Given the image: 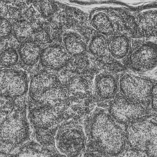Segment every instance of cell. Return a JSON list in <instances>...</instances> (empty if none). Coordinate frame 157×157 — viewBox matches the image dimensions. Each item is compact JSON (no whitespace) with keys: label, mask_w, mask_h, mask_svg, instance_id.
Returning a JSON list of instances; mask_svg holds the SVG:
<instances>
[{"label":"cell","mask_w":157,"mask_h":157,"mask_svg":"<svg viewBox=\"0 0 157 157\" xmlns=\"http://www.w3.org/2000/svg\"><path fill=\"white\" fill-rule=\"evenodd\" d=\"M83 126L87 137L85 152L115 156L123 151L125 144L124 134L104 110L97 109L91 113Z\"/></svg>","instance_id":"cell-1"},{"label":"cell","mask_w":157,"mask_h":157,"mask_svg":"<svg viewBox=\"0 0 157 157\" xmlns=\"http://www.w3.org/2000/svg\"><path fill=\"white\" fill-rule=\"evenodd\" d=\"M25 99L1 101V156L11 154L29 141L30 124L27 117Z\"/></svg>","instance_id":"cell-2"},{"label":"cell","mask_w":157,"mask_h":157,"mask_svg":"<svg viewBox=\"0 0 157 157\" xmlns=\"http://www.w3.org/2000/svg\"><path fill=\"white\" fill-rule=\"evenodd\" d=\"M84 120L65 121L59 127L56 145L60 153L67 157H81L86 150L87 137L84 131Z\"/></svg>","instance_id":"cell-3"},{"label":"cell","mask_w":157,"mask_h":157,"mask_svg":"<svg viewBox=\"0 0 157 157\" xmlns=\"http://www.w3.org/2000/svg\"><path fill=\"white\" fill-rule=\"evenodd\" d=\"M127 137L135 150L146 153L149 157H157V124L140 121L129 125Z\"/></svg>","instance_id":"cell-4"},{"label":"cell","mask_w":157,"mask_h":157,"mask_svg":"<svg viewBox=\"0 0 157 157\" xmlns=\"http://www.w3.org/2000/svg\"><path fill=\"white\" fill-rule=\"evenodd\" d=\"M28 118L34 132L58 128L68 120L65 113L48 105H29Z\"/></svg>","instance_id":"cell-5"},{"label":"cell","mask_w":157,"mask_h":157,"mask_svg":"<svg viewBox=\"0 0 157 157\" xmlns=\"http://www.w3.org/2000/svg\"><path fill=\"white\" fill-rule=\"evenodd\" d=\"M120 89L125 98L138 104H144L151 98L153 85L146 78L132 73H124L120 80Z\"/></svg>","instance_id":"cell-6"},{"label":"cell","mask_w":157,"mask_h":157,"mask_svg":"<svg viewBox=\"0 0 157 157\" xmlns=\"http://www.w3.org/2000/svg\"><path fill=\"white\" fill-rule=\"evenodd\" d=\"M128 67L138 72H147L157 68V43L143 41L136 44L128 54Z\"/></svg>","instance_id":"cell-7"},{"label":"cell","mask_w":157,"mask_h":157,"mask_svg":"<svg viewBox=\"0 0 157 157\" xmlns=\"http://www.w3.org/2000/svg\"><path fill=\"white\" fill-rule=\"evenodd\" d=\"M1 98L15 101L27 93L29 81L25 71L13 68H4L1 71Z\"/></svg>","instance_id":"cell-8"},{"label":"cell","mask_w":157,"mask_h":157,"mask_svg":"<svg viewBox=\"0 0 157 157\" xmlns=\"http://www.w3.org/2000/svg\"><path fill=\"white\" fill-rule=\"evenodd\" d=\"M109 112L117 122L130 124L142 121L147 116L146 110L140 105L121 96L117 97L112 102Z\"/></svg>","instance_id":"cell-9"},{"label":"cell","mask_w":157,"mask_h":157,"mask_svg":"<svg viewBox=\"0 0 157 157\" xmlns=\"http://www.w3.org/2000/svg\"><path fill=\"white\" fill-rule=\"evenodd\" d=\"M70 101L76 103H90L94 101L88 80L82 76L70 77L64 85Z\"/></svg>","instance_id":"cell-10"},{"label":"cell","mask_w":157,"mask_h":157,"mask_svg":"<svg viewBox=\"0 0 157 157\" xmlns=\"http://www.w3.org/2000/svg\"><path fill=\"white\" fill-rule=\"evenodd\" d=\"M40 59L43 67L55 71L67 67L70 60L65 48L58 44L49 45L42 50Z\"/></svg>","instance_id":"cell-11"},{"label":"cell","mask_w":157,"mask_h":157,"mask_svg":"<svg viewBox=\"0 0 157 157\" xmlns=\"http://www.w3.org/2000/svg\"><path fill=\"white\" fill-rule=\"evenodd\" d=\"M3 157H67L55 147H45L35 141H28L19 148L15 153Z\"/></svg>","instance_id":"cell-12"},{"label":"cell","mask_w":157,"mask_h":157,"mask_svg":"<svg viewBox=\"0 0 157 157\" xmlns=\"http://www.w3.org/2000/svg\"><path fill=\"white\" fill-rule=\"evenodd\" d=\"M60 83L55 74L46 71H40L35 74L31 79L29 88V99H36L49 89Z\"/></svg>","instance_id":"cell-13"},{"label":"cell","mask_w":157,"mask_h":157,"mask_svg":"<svg viewBox=\"0 0 157 157\" xmlns=\"http://www.w3.org/2000/svg\"><path fill=\"white\" fill-rule=\"evenodd\" d=\"M94 86L95 101H104L113 98L118 87L116 78L108 73L98 74L95 78Z\"/></svg>","instance_id":"cell-14"},{"label":"cell","mask_w":157,"mask_h":157,"mask_svg":"<svg viewBox=\"0 0 157 157\" xmlns=\"http://www.w3.org/2000/svg\"><path fill=\"white\" fill-rule=\"evenodd\" d=\"M138 34L146 37L157 36V11L146 12L136 22Z\"/></svg>","instance_id":"cell-15"},{"label":"cell","mask_w":157,"mask_h":157,"mask_svg":"<svg viewBox=\"0 0 157 157\" xmlns=\"http://www.w3.org/2000/svg\"><path fill=\"white\" fill-rule=\"evenodd\" d=\"M42 51L40 45L32 40L22 43L18 50L22 62L26 66L35 65L40 59Z\"/></svg>","instance_id":"cell-16"},{"label":"cell","mask_w":157,"mask_h":157,"mask_svg":"<svg viewBox=\"0 0 157 157\" xmlns=\"http://www.w3.org/2000/svg\"><path fill=\"white\" fill-rule=\"evenodd\" d=\"M64 47L68 54L73 57L85 55L87 46L83 39L77 33H67L63 37Z\"/></svg>","instance_id":"cell-17"},{"label":"cell","mask_w":157,"mask_h":157,"mask_svg":"<svg viewBox=\"0 0 157 157\" xmlns=\"http://www.w3.org/2000/svg\"><path fill=\"white\" fill-rule=\"evenodd\" d=\"M108 52L114 58L121 59L125 57L129 53L130 43L124 35H116L107 40Z\"/></svg>","instance_id":"cell-18"},{"label":"cell","mask_w":157,"mask_h":157,"mask_svg":"<svg viewBox=\"0 0 157 157\" xmlns=\"http://www.w3.org/2000/svg\"><path fill=\"white\" fill-rule=\"evenodd\" d=\"M92 26L101 34H111L114 31V25L111 19L105 13L99 12L90 20Z\"/></svg>","instance_id":"cell-19"},{"label":"cell","mask_w":157,"mask_h":157,"mask_svg":"<svg viewBox=\"0 0 157 157\" xmlns=\"http://www.w3.org/2000/svg\"><path fill=\"white\" fill-rule=\"evenodd\" d=\"M34 33L31 23L25 20L16 21L13 25V34L18 41L23 43L31 40Z\"/></svg>","instance_id":"cell-20"},{"label":"cell","mask_w":157,"mask_h":157,"mask_svg":"<svg viewBox=\"0 0 157 157\" xmlns=\"http://www.w3.org/2000/svg\"><path fill=\"white\" fill-rule=\"evenodd\" d=\"M89 51L95 57L100 59L105 58L108 50L107 40L103 35L97 34L92 37L89 46Z\"/></svg>","instance_id":"cell-21"},{"label":"cell","mask_w":157,"mask_h":157,"mask_svg":"<svg viewBox=\"0 0 157 157\" xmlns=\"http://www.w3.org/2000/svg\"><path fill=\"white\" fill-rule=\"evenodd\" d=\"M113 17L114 18V23L119 28V30L127 33L130 36H135L138 34L136 23L130 16L123 13H113Z\"/></svg>","instance_id":"cell-22"},{"label":"cell","mask_w":157,"mask_h":157,"mask_svg":"<svg viewBox=\"0 0 157 157\" xmlns=\"http://www.w3.org/2000/svg\"><path fill=\"white\" fill-rule=\"evenodd\" d=\"M19 55L12 48H5L1 53V66L5 68H11L19 61Z\"/></svg>","instance_id":"cell-23"},{"label":"cell","mask_w":157,"mask_h":157,"mask_svg":"<svg viewBox=\"0 0 157 157\" xmlns=\"http://www.w3.org/2000/svg\"><path fill=\"white\" fill-rule=\"evenodd\" d=\"M69 63L71 64L73 72L78 75L87 72L90 67L89 59L84 55L73 57Z\"/></svg>","instance_id":"cell-24"},{"label":"cell","mask_w":157,"mask_h":157,"mask_svg":"<svg viewBox=\"0 0 157 157\" xmlns=\"http://www.w3.org/2000/svg\"><path fill=\"white\" fill-rule=\"evenodd\" d=\"M37 9L41 15L44 18L52 17L57 11L58 6L54 2L41 1L37 2Z\"/></svg>","instance_id":"cell-25"},{"label":"cell","mask_w":157,"mask_h":157,"mask_svg":"<svg viewBox=\"0 0 157 157\" xmlns=\"http://www.w3.org/2000/svg\"><path fill=\"white\" fill-rule=\"evenodd\" d=\"M35 40L38 44L42 45L49 44L52 41L51 36L46 25L38 27L34 33Z\"/></svg>","instance_id":"cell-26"},{"label":"cell","mask_w":157,"mask_h":157,"mask_svg":"<svg viewBox=\"0 0 157 157\" xmlns=\"http://www.w3.org/2000/svg\"><path fill=\"white\" fill-rule=\"evenodd\" d=\"M0 30L2 39H7L13 33V25L8 19L1 17Z\"/></svg>","instance_id":"cell-27"},{"label":"cell","mask_w":157,"mask_h":157,"mask_svg":"<svg viewBox=\"0 0 157 157\" xmlns=\"http://www.w3.org/2000/svg\"><path fill=\"white\" fill-rule=\"evenodd\" d=\"M25 21L31 23L33 22L37 18V13L36 11L33 8V6L26 9L24 13Z\"/></svg>","instance_id":"cell-28"},{"label":"cell","mask_w":157,"mask_h":157,"mask_svg":"<svg viewBox=\"0 0 157 157\" xmlns=\"http://www.w3.org/2000/svg\"><path fill=\"white\" fill-rule=\"evenodd\" d=\"M6 14L12 20H15L18 21L20 18L21 13L19 9L11 6H8L6 8Z\"/></svg>","instance_id":"cell-29"},{"label":"cell","mask_w":157,"mask_h":157,"mask_svg":"<svg viewBox=\"0 0 157 157\" xmlns=\"http://www.w3.org/2000/svg\"><path fill=\"white\" fill-rule=\"evenodd\" d=\"M151 99L152 108L157 113V83L153 86Z\"/></svg>","instance_id":"cell-30"},{"label":"cell","mask_w":157,"mask_h":157,"mask_svg":"<svg viewBox=\"0 0 157 157\" xmlns=\"http://www.w3.org/2000/svg\"><path fill=\"white\" fill-rule=\"evenodd\" d=\"M141 151L134 149L127 151L122 155V157H148Z\"/></svg>","instance_id":"cell-31"},{"label":"cell","mask_w":157,"mask_h":157,"mask_svg":"<svg viewBox=\"0 0 157 157\" xmlns=\"http://www.w3.org/2000/svg\"><path fill=\"white\" fill-rule=\"evenodd\" d=\"M81 157H108L95 152H85Z\"/></svg>","instance_id":"cell-32"}]
</instances>
